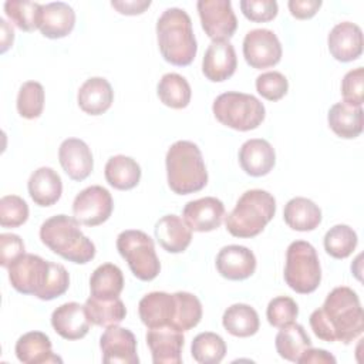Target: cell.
Segmentation results:
<instances>
[{"label":"cell","instance_id":"6da1fadb","mask_svg":"<svg viewBox=\"0 0 364 364\" xmlns=\"http://www.w3.org/2000/svg\"><path fill=\"white\" fill-rule=\"evenodd\" d=\"M310 327L323 341L350 344L364 330V313L357 293L346 286L333 289L323 306L310 314Z\"/></svg>","mask_w":364,"mask_h":364},{"label":"cell","instance_id":"7a4b0ae2","mask_svg":"<svg viewBox=\"0 0 364 364\" xmlns=\"http://www.w3.org/2000/svg\"><path fill=\"white\" fill-rule=\"evenodd\" d=\"M158 47L165 61L185 67L189 65L198 51L189 14L178 7L166 9L156 21Z\"/></svg>","mask_w":364,"mask_h":364},{"label":"cell","instance_id":"3957f363","mask_svg":"<svg viewBox=\"0 0 364 364\" xmlns=\"http://www.w3.org/2000/svg\"><path fill=\"white\" fill-rule=\"evenodd\" d=\"M41 242L63 259L85 264L95 256V245L81 232L80 222L67 215H55L40 228Z\"/></svg>","mask_w":364,"mask_h":364},{"label":"cell","instance_id":"277c9868","mask_svg":"<svg viewBox=\"0 0 364 364\" xmlns=\"http://www.w3.org/2000/svg\"><path fill=\"white\" fill-rule=\"evenodd\" d=\"M166 176L172 192L189 195L208 183V171L202 152L191 141H176L166 152Z\"/></svg>","mask_w":364,"mask_h":364},{"label":"cell","instance_id":"5b68a950","mask_svg":"<svg viewBox=\"0 0 364 364\" xmlns=\"http://www.w3.org/2000/svg\"><path fill=\"white\" fill-rule=\"evenodd\" d=\"M276 213V199L263 189L246 191L233 210L226 216L225 223L228 232L235 237H255Z\"/></svg>","mask_w":364,"mask_h":364},{"label":"cell","instance_id":"8992f818","mask_svg":"<svg viewBox=\"0 0 364 364\" xmlns=\"http://www.w3.org/2000/svg\"><path fill=\"white\" fill-rule=\"evenodd\" d=\"M215 118L236 131L257 128L266 115L264 105L252 94L228 91L220 94L212 105Z\"/></svg>","mask_w":364,"mask_h":364},{"label":"cell","instance_id":"52a82bcc","mask_svg":"<svg viewBox=\"0 0 364 364\" xmlns=\"http://www.w3.org/2000/svg\"><path fill=\"white\" fill-rule=\"evenodd\" d=\"M284 280L300 294L313 293L321 282V267L316 249L304 240L291 242L286 252Z\"/></svg>","mask_w":364,"mask_h":364},{"label":"cell","instance_id":"ba28073f","mask_svg":"<svg viewBox=\"0 0 364 364\" xmlns=\"http://www.w3.org/2000/svg\"><path fill=\"white\" fill-rule=\"evenodd\" d=\"M117 249L127 260L132 274L142 280H154L161 270L152 237L142 230H124L117 237Z\"/></svg>","mask_w":364,"mask_h":364},{"label":"cell","instance_id":"9c48e42d","mask_svg":"<svg viewBox=\"0 0 364 364\" xmlns=\"http://www.w3.org/2000/svg\"><path fill=\"white\" fill-rule=\"evenodd\" d=\"M53 262L24 253L9 267V280L14 290L23 294H34L37 299L44 291L51 276Z\"/></svg>","mask_w":364,"mask_h":364},{"label":"cell","instance_id":"30bf717a","mask_svg":"<svg viewBox=\"0 0 364 364\" xmlns=\"http://www.w3.org/2000/svg\"><path fill=\"white\" fill-rule=\"evenodd\" d=\"M114 209L112 196L108 189L92 185L82 189L73 202V215L81 225L98 226L108 220Z\"/></svg>","mask_w":364,"mask_h":364},{"label":"cell","instance_id":"8fae6325","mask_svg":"<svg viewBox=\"0 0 364 364\" xmlns=\"http://www.w3.org/2000/svg\"><path fill=\"white\" fill-rule=\"evenodd\" d=\"M196 7L202 28L212 41L229 40L235 34L237 18L229 0H199Z\"/></svg>","mask_w":364,"mask_h":364},{"label":"cell","instance_id":"7c38bea8","mask_svg":"<svg viewBox=\"0 0 364 364\" xmlns=\"http://www.w3.org/2000/svg\"><path fill=\"white\" fill-rule=\"evenodd\" d=\"M243 57L252 68H269L282 58V44L267 28L250 30L243 38Z\"/></svg>","mask_w":364,"mask_h":364},{"label":"cell","instance_id":"4fadbf2b","mask_svg":"<svg viewBox=\"0 0 364 364\" xmlns=\"http://www.w3.org/2000/svg\"><path fill=\"white\" fill-rule=\"evenodd\" d=\"M100 348L102 351V361L105 364L139 363L136 354V338L128 328L118 326L108 327L100 338Z\"/></svg>","mask_w":364,"mask_h":364},{"label":"cell","instance_id":"5bb4252c","mask_svg":"<svg viewBox=\"0 0 364 364\" xmlns=\"http://www.w3.org/2000/svg\"><path fill=\"white\" fill-rule=\"evenodd\" d=\"M183 341L182 331L171 326L149 328L146 333L154 364H181Z\"/></svg>","mask_w":364,"mask_h":364},{"label":"cell","instance_id":"9a60e30c","mask_svg":"<svg viewBox=\"0 0 364 364\" xmlns=\"http://www.w3.org/2000/svg\"><path fill=\"white\" fill-rule=\"evenodd\" d=\"M236 67V51L229 40L212 41L208 46L202 60V73L208 80L222 82L235 74Z\"/></svg>","mask_w":364,"mask_h":364},{"label":"cell","instance_id":"2e32d148","mask_svg":"<svg viewBox=\"0 0 364 364\" xmlns=\"http://www.w3.org/2000/svg\"><path fill=\"white\" fill-rule=\"evenodd\" d=\"M185 223L195 232H210L222 225L225 205L213 196H205L191 200L182 212Z\"/></svg>","mask_w":364,"mask_h":364},{"label":"cell","instance_id":"e0dca14e","mask_svg":"<svg viewBox=\"0 0 364 364\" xmlns=\"http://www.w3.org/2000/svg\"><path fill=\"white\" fill-rule=\"evenodd\" d=\"M139 318L148 328L171 326L176 316V297L175 293L151 291L145 294L138 304Z\"/></svg>","mask_w":364,"mask_h":364},{"label":"cell","instance_id":"ac0fdd59","mask_svg":"<svg viewBox=\"0 0 364 364\" xmlns=\"http://www.w3.org/2000/svg\"><path fill=\"white\" fill-rule=\"evenodd\" d=\"M327 44L330 54L337 61H354L363 53V31L351 21L338 23L331 28Z\"/></svg>","mask_w":364,"mask_h":364},{"label":"cell","instance_id":"d6986e66","mask_svg":"<svg viewBox=\"0 0 364 364\" xmlns=\"http://www.w3.org/2000/svg\"><path fill=\"white\" fill-rule=\"evenodd\" d=\"M216 269L228 280H245L256 270V257L250 249L239 245H229L219 250Z\"/></svg>","mask_w":364,"mask_h":364},{"label":"cell","instance_id":"ffe728a7","mask_svg":"<svg viewBox=\"0 0 364 364\" xmlns=\"http://www.w3.org/2000/svg\"><path fill=\"white\" fill-rule=\"evenodd\" d=\"M58 159L64 172L73 181H84L94 168V159L88 145L78 138H67L58 148Z\"/></svg>","mask_w":364,"mask_h":364},{"label":"cell","instance_id":"44dd1931","mask_svg":"<svg viewBox=\"0 0 364 364\" xmlns=\"http://www.w3.org/2000/svg\"><path fill=\"white\" fill-rule=\"evenodd\" d=\"M54 331L65 340H80L87 336L91 321L87 316L85 306L70 301L58 306L51 314Z\"/></svg>","mask_w":364,"mask_h":364},{"label":"cell","instance_id":"7402d4cb","mask_svg":"<svg viewBox=\"0 0 364 364\" xmlns=\"http://www.w3.org/2000/svg\"><path fill=\"white\" fill-rule=\"evenodd\" d=\"M239 164L247 175L256 178L264 176L273 169L276 164V154L266 139H247L240 146Z\"/></svg>","mask_w":364,"mask_h":364},{"label":"cell","instance_id":"603a6c76","mask_svg":"<svg viewBox=\"0 0 364 364\" xmlns=\"http://www.w3.org/2000/svg\"><path fill=\"white\" fill-rule=\"evenodd\" d=\"M14 351L18 361L24 364L63 363V360L53 353L48 336L41 331H28L23 334L17 340Z\"/></svg>","mask_w":364,"mask_h":364},{"label":"cell","instance_id":"cb8c5ba5","mask_svg":"<svg viewBox=\"0 0 364 364\" xmlns=\"http://www.w3.org/2000/svg\"><path fill=\"white\" fill-rule=\"evenodd\" d=\"M158 243L169 253L186 250L192 240V229L178 215H165L155 225Z\"/></svg>","mask_w":364,"mask_h":364},{"label":"cell","instance_id":"d4e9b609","mask_svg":"<svg viewBox=\"0 0 364 364\" xmlns=\"http://www.w3.org/2000/svg\"><path fill=\"white\" fill-rule=\"evenodd\" d=\"M75 24V11L64 1L43 4L40 31L47 38H63L68 36Z\"/></svg>","mask_w":364,"mask_h":364},{"label":"cell","instance_id":"484cf974","mask_svg":"<svg viewBox=\"0 0 364 364\" xmlns=\"http://www.w3.org/2000/svg\"><path fill=\"white\" fill-rule=\"evenodd\" d=\"M77 101L85 114L101 115L109 109L114 101V91L105 78L91 77L80 87Z\"/></svg>","mask_w":364,"mask_h":364},{"label":"cell","instance_id":"4316f807","mask_svg":"<svg viewBox=\"0 0 364 364\" xmlns=\"http://www.w3.org/2000/svg\"><path fill=\"white\" fill-rule=\"evenodd\" d=\"M27 186L33 202L43 208L54 205L63 193V181L60 175L48 166L36 169L31 173Z\"/></svg>","mask_w":364,"mask_h":364},{"label":"cell","instance_id":"83f0119b","mask_svg":"<svg viewBox=\"0 0 364 364\" xmlns=\"http://www.w3.org/2000/svg\"><path fill=\"white\" fill-rule=\"evenodd\" d=\"M283 218L289 228L299 232H309L320 225L321 210L313 200L297 196L286 203Z\"/></svg>","mask_w":364,"mask_h":364},{"label":"cell","instance_id":"f1b7e54d","mask_svg":"<svg viewBox=\"0 0 364 364\" xmlns=\"http://www.w3.org/2000/svg\"><path fill=\"white\" fill-rule=\"evenodd\" d=\"M327 121L337 136L344 139L357 138L363 132V108L337 102L330 108Z\"/></svg>","mask_w":364,"mask_h":364},{"label":"cell","instance_id":"f546056e","mask_svg":"<svg viewBox=\"0 0 364 364\" xmlns=\"http://www.w3.org/2000/svg\"><path fill=\"white\" fill-rule=\"evenodd\" d=\"M105 179L118 191H129L139 183L141 166L138 162L125 155H115L105 164Z\"/></svg>","mask_w":364,"mask_h":364},{"label":"cell","instance_id":"4dcf8cb0","mask_svg":"<svg viewBox=\"0 0 364 364\" xmlns=\"http://www.w3.org/2000/svg\"><path fill=\"white\" fill-rule=\"evenodd\" d=\"M124 289V276L118 266L104 263L98 266L90 277L91 296L101 300H111L119 297Z\"/></svg>","mask_w":364,"mask_h":364},{"label":"cell","instance_id":"1f68e13d","mask_svg":"<svg viewBox=\"0 0 364 364\" xmlns=\"http://www.w3.org/2000/svg\"><path fill=\"white\" fill-rule=\"evenodd\" d=\"M222 324L225 330L235 337H250L257 333L260 321L253 307L236 303L225 310Z\"/></svg>","mask_w":364,"mask_h":364},{"label":"cell","instance_id":"d6a6232c","mask_svg":"<svg viewBox=\"0 0 364 364\" xmlns=\"http://www.w3.org/2000/svg\"><path fill=\"white\" fill-rule=\"evenodd\" d=\"M274 344L282 358L291 363H297L300 355L309 347H311V340L307 336L303 326L293 321L284 327H280V331L276 336Z\"/></svg>","mask_w":364,"mask_h":364},{"label":"cell","instance_id":"836d02e7","mask_svg":"<svg viewBox=\"0 0 364 364\" xmlns=\"http://www.w3.org/2000/svg\"><path fill=\"white\" fill-rule=\"evenodd\" d=\"M85 311L90 321L100 327L118 326L127 316L125 304L119 297L111 300H101L95 297H88L85 301Z\"/></svg>","mask_w":364,"mask_h":364},{"label":"cell","instance_id":"e575fe53","mask_svg":"<svg viewBox=\"0 0 364 364\" xmlns=\"http://www.w3.org/2000/svg\"><path fill=\"white\" fill-rule=\"evenodd\" d=\"M191 85L185 77L176 73L162 75L158 82V97L162 104L173 109H182L191 102Z\"/></svg>","mask_w":364,"mask_h":364},{"label":"cell","instance_id":"d590c367","mask_svg":"<svg viewBox=\"0 0 364 364\" xmlns=\"http://www.w3.org/2000/svg\"><path fill=\"white\" fill-rule=\"evenodd\" d=\"M191 353L193 360L200 364H219L226 354V344L219 334L205 331L193 338Z\"/></svg>","mask_w":364,"mask_h":364},{"label":"cell","instance_id":"8d00e7d4","mask_svg":"<svg viewBox=\"0 0 364 364\" xmlns=\"http://www.w3.org/2000/svg\"><path fill=\"white\" fill-rule=\"evenodd\" d=\"M6 16L23 31L40 28L43 4L27 0H7L4 3Z\"/></svg>","mask_w":364,"mask_h":364},{"label":"cell","instance_id":"74e56055","mask_svg":"<svg viewBox=\"0 0 364 364\" xmlns=\"http://www.w3.org/2000/svg\"><path fill=\"white\" fill-rule=\"evenodd\" d=\"M357 233L347 225L330 228L324 236V249L334 259L348 257L357 246Z\"/></svg>","mask_w":364,"mask_h":364},{"label":"cell","instance_id":"f35d334b","mask_svg":"<svg viewBox=\"0 0 364 364\" xmlns=\"http://www.w3.org/2000/svg\"><path fill=\"white\" fill-rule=\"evenodd\" d=\"M176 316L172 327L179 331H188L196 327L202 318V304L199 299L188 291H176Z\"/></svg>","mask_w":364,"mask_h":364},{"label":"cell","instance_id":"ab89813d","mask_svg":"<svg viewBox=\"0 0 364 364\" xmlns=\"http://www.w3.org/2000/svg\"><path fill=\"white\" fill-rule=\"evenodd\" d=\"M44 108V88L37 81L24 82L17 95V111L26 119L38 118Z\"/></svg>","mask_w":364,"mask_h":364},{"label":"cell","instance_id":"60d3db41","mask_svg":"<svg viewBox=\"0 0 364 364\" xmlns=\"http://www.w3.org/2000/svg\"><path fill=\"white\" fill-rule=\"evenodd\" d=\"M299 316L297 303L289 296H277L272 299L267 304L266 317L270 326L273 327H284L293 323Z\"/></svg>","mask_w":364,"mask_h":364},{"label":"cell","instance_id":"b9f144b4","mask_svg":"<svg viewBox=\"0 0 364 364\" xmlns=\"http://www.w3.org/2000/svg\"><path fill=\"white\" fill-rule=\"evenodd\" d=\"M28 219V205L17 195H6L0 199V225L18 228Z\"/></svg>","mask_w":364,"mask_h":364},{"label":"cell","instance_id":"7bdbcfd3","mask_svg":"<svg viewBox=\"0 0 364 364\" xmlns=\"http://www.w3.org/2000/svg\"><path fill=\"white\" fill-rule=\"evenodd\" d=\"M256 90L263 98L279 101L287 94L289 81L279 71H267L256 78Z\"/></svg>","mask_w":364,"mask_h":364},{"label":"cell","instance_id":"ee69618b","mask_svg":"<svg viewBox=\"0 0 364 364\" xmlns=\"http://www.w3.org/2000/svg\"><path fill=\"white\" fill-rule=\"evenodd\" d=\"M363 84H364L363 67H357V68L348 71L341 81L343 102H346L351 107H361L363 98H364Z\"/></svg>","mask_w":364,"mask_h":364},{"label":"cell","instance_id":"f6af8a7d","mask_svg":"<svg viewBox=\"0 0 364 364\" xmlns=\"http://www.w3.org/2000/svg\"><path fill=\"white\" fill-rule=\"evenodd\" d=\"M240 10L250 21L266 23L277 16L279 7L274 0H242Z\"/></svg>","mask_w":364,"mask_h":364},{"label":"cell","instance_id":"bcb514c9","mask_svg":"<svg viewBox=\"0 0 364 364\" xmlns=\"http://www.w3.org/2000/svg\"><path fill=\"white\" fill-rule=\"evenodd\" d=\"M24 255V243L18 235L1 233L0 235V264L6 269Z\"/></svg>","mask_w":364,"mask_h":364},{"label":"cell","instance_id":"7dc6e473","mask_svg":"<svg viewBox=\"0 0 364 364\" xmlns=\"http://www.w3.org/2000/svg\"><path fill=\"white\" fill-rule=\"evenodd\" d=\"M289 10L299 20L311 18L321 7V0H290Z\"/></svg>","mask_w":364,"mask_h":364},{"label":"cell","instance_id":"c3c4849f","mask_svg":"<svg viewBox=\"0 0 364 364\" xmlns=\"http://www.w3.org/2000/svg\"><path fill=\"white\" fill-rule=\"evenodd\" d=\"M111 6L118 10V13L121 14H127V16H136V14H142L149 6L151 1L149 0H122V1H111Z\"/></svg>","mask_w":364,"mask_h":364},{"label":"cell","instance_id":"681fc988","mask_svg":"<svg viewBox=\"0 0 364 364\" xmlns=\"http://www.w3.org/2000/svg\"><path fill=\"white\" fill-rule=\"evenodd\" d=\"M300 364H310V363H327V364H334L336 363V357L331 355L328 351L326 350H321V348H313V347H309L299 358Z\"/></svg>","mask_w":364,"mask_h":364},{"label":"cell","instance_id":"f907efd6","mask_svg":"<svg viewBox=\"0 0 364 364\" xmlns=\"http://www.w3.org/2000/svg\"><path fill=\"white\" fill-rule=\"evenodd\" d=\"M0 24H1V53L7 51V48L13 44L14 40V33L13 28L7 24V21L4 18H0Z\"/></svg>","mask_w":364,"mask_h":364}]
</instances>
